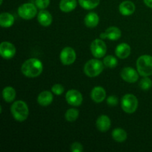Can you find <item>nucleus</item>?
I'll return each instance as SVG.
<instances>
[{
	"instance_id": "obj_1",
	"label": "nucleus",
	"mask_w": 152,
	"mask_h": 152,
	"mask_svg": "<svg viewBox=\"0 0 152 152\" xmlns=\"http://www.w3.org/2000/svg\"><path fill=\"white\" fill-rule=\"evenodd\" d=\"M21 71L25 77L34 78L39 77L42 74L43 71V65L39 59L31 58L27 59L22 64Z\"/></svg>"
},
{
	"instance_id": "obj_2",
	"label": "nucleus",
	"mask_w": 152,
	"mask_h": 152,
	"mask_svg": "<svg viewBox=\"0 0 152 152\" xmlns=\"http://www.w3.org/2000/svg\"><path fill=\"white\" fill-rule=\"evenodd\" d=\"M10 112L16 121L23 122L28 118L29 109L27 104L24 101L18 100L13 102L11 105Z\"/></svg>"
},
{
	"instance_id": "obj_3",
	"label": "nucleus",
	"mask_w": 152,
	"mask_h": 152,
	"mask_svg": "<svg viewBox=\"0 0 152 152\" xmlns=\"http://www.w3.org/2000/svg\"><path fill=\"white\" fill-rule=\"evenodd\" d=\"M137 69L140 76L149 77L152 75V56L150 55H142L137 60Z\"/></svg>"
},
{
	"instance_id": "obj_4",
	"label": "nucleus",
	"mask_w": 152,
	"mask_h": 152,
	"mask_svg": "<svg viewBox=\"0 0 152 152\" xmlns=\"http://www.w3.org/2000/svg\"><path fill=\"white\" fill-rule=\"evenodd\" d=\"M104 65L99 59H92L88 61L84 66V72L89 77H96L102 72Z\"/></svg>"
},
{
	"instance_id": "obj_5",
	"label": "nucleus",
	"mask_w": 152,
	"mask_h": 152,
	"mask_svg": "<svg viewBox=\"0 0 152 152\" xmlns=\"http://www.w3.org/2000/svg\"><path fill=\"white\" fill-rule=\"evenodd\" d=\"M121 107L125 112L133 114L138 108V99L134 95L127 94L121 99Z\"/></svg>"
},
{
	"instance_id": "obj_6",
	"label": "nucleus",
	"mask_w": 152,
	"mask_h": 152,
	"mask_svg": "<svg viewBox=\"0 0 152 152\" xmlns=\"http://www.w3.org/2000/svg\"><path fill=\"white\" fill-rule=\"evenodd\" d=\"M37 10L36 5L32 3H25L18 8V14L24 19H31L37 15Z\"/></svg>"
},
{
	"instance_id": "obj_7",
	"label": "nucleus",
	"mask_w": 152,
	"mask_h": 152,
	"mask_svg": "<svg viewBox=\"0 0 152 152\" xmlns=\"http://www.w3.org/2000/svg\"><path fill=\"white\" fill-rule=\"evenodd\" d=\"M91 51L94 57L102 58L105 55L107 51V46L102 39H96L91 44Z\"/></svg>"
},
{
	"instance_id": "obj_8",
	"label": "nucleus",
	"mask_w": 152,
	"mask_h": 152,
	"mask_svg": "<svg viewBox=\"0 0 152 152\" xmlns=\"http://www.w3.org/2000/svg\"><path fill=\"white\" fill-rule=\"evenodd\" d=\"M59 58L63 65H70L75 62L77 54L72 48L66 47L62 50Z\"/></svg>"
},
{
	"instance_id": "obj_9",
	"label": "nucleus",
	"mask_w": 152,
	"mask_h": 152,
	"mask_svg": "<svg viewBox=\"0 0 152 152\" xmlns=\"http://www.w3.org/2000/svg\"><path fill=\"white\" fill-rule=\"evenodd\" d=\"M65 99H66L67 102L73 106H80L82 105L83 101L82 94L79 91L74 90V89L69 90L67 92L65 95Z\"/></svg>"
},
{
	"instance_id": "obj_10",
	"label": "nucleus",
	"mask_w": 152,
	"mask_h": 152,
	"mask_svg": "<svg viewBox=\"0 0 152 152\" xmlns=\"http://www.w3.org/2000/svg\"><path fill=\"white\" fill-rule=\"evenodd\" d=\"M16 54V48L9 42H3L0 45V55L3 59H10Z\"/></svg>"
},
{
	"instance_id": "obj_11",
	"label": "nucleus",
	"mask_w": 152,
	"mask_h": 152,
	"mask_svg": "<svg viewBox=\"0 0 152 152\" xmlns=\"http://www.w3.org/2000/svg\"><path fill=\"white\" fill-rule=\"evenodd\" d=\"M120 75H121L122 79L124 81L129 83H134L139 79L140 74L138 71L137 72L136 70L134 69L133 68L126 67V68H124L122 70Z\"/></svg>"
},
{
	"instance_id": "obj_12",
	"label": "nucleus",
	"mask_w": 152,
	"mask_h": 152,
	"mask_svg": "<svg viewBox=\"0 0 152 152\" xmlns=\"http://www.w3.org/2000/svg\"><path fill=\"white\" fill-rule=\"evenodd\" d=\"M91 96L94 102L96 103L102 102L106 97V92L105 90L101 86H96L94 88L91 93Z\"/></svg>"
},
{
	"instance_id": "obj_13",
	"label": "nucleus",
	"mask_w": 152,
	"mask_h": 152,
	"mask_svg": "<svg viewBox=\"0 0 152 152\" xmlns=\"http://www.w3.org/2000/svg\"><path fill=\"white\" fill-rule=\"evenodd\" d=\"M96 128L99 132H105L111 128V120L106 115H101L96 120Z\"/></svg>"
},
{
	"instance_id": "obj_14",
	"label": "nucleus",
	"mask_w": 152,
	"mask_h": 152,
	"mask_svg": "<svg viewBox=\"0 0 152 152\" xmlns=\"http://www.w3.org/2000/svg\"><path fill=\"white\" fill-rule=\"evenodd\" d=\"M135 4L131 1H124L119 6V10L123 16H130L135 11Z\"/></svg>"
},
{
	"instance_id": "obj_15",
	"label": "nucleus",
	"mask_w": 152,
	"mask_h": 152,
	"mask_svg": "<svg viewBox=\"0 0 152 152\" xmlns=\"http://www.w3.org/2000/svg\"><path fill=\"white\" fill-rule=\"evenodd\" d=\"M37 19H38V22L40 25L44 27H48L52 23L53 17L48 10H41L39 12Z\"/></svg>"
},
{
	"instance_id": "obj_16",
	"label": "nucleus",
	"mask_w": 152,
	"mask_h": 152,
	"mask_svg": "<svg viewBox=\"0 0 152 152\" xmlns=\"http://www.w3.org/2000/svg\"><path fill=\"white\" fill-rule=\"evenodd\" d=\"M116 56L120 59H126L131 54V47L127 43H121L115 49Z\"/></svg>"
},
{
	"instance_id": "obj_17",
	"label": "nucleus",
	"mask_w": 152,
	"mask_h": 152,
	"mask_svg": "<svg viewBox=\"0 0 152 152\" xmlns=\"http://www.w3.org/2000/svg\"><path fill=\"white\" fill-rule=\"evenodd\" d=\"M53 94L49 91H44L39 94L37 102L42 106H48L53 102Z\"/></svg>"
},
{
	"instance_id": "obj_18",
	"label": "nucleus",
	"mask_w": 152,
	"mask_h": 152,
	"mask_svg": "<svg viewBox=\"0 0 152 152\" xmlns=\"http://www.w3.org/2000/svg\"><path fill=\"white\" fill-rule=\"evenodd\" d=\"M77 0H61L59 3V8L62 12L69 13L73 11L77 7Z\"/></svg>"
},
{
	"instance_id": "obj_19",
	"label": "nucleus",
	"mask_w": 152,
	"mask_h": 152,
	"mask_svg": "<svg viewBox=\"0 0 152 152\" xmlns=\"http://www.w3.org/2000/svg\"><path fill=\"white\" fill-rule=\"evenodd\" d=\"M99 21V16L96 13H94V12H91V13H88L86 17H85V24H86L88 28H93L97 26Z\"/></svg>"
},
{
	"instance_id": "obj_20",
	"label": "nucleus",
	"mask_w": 152,
	"mask_h": 152,
	"mask_svg": "<svg viewBox=\"0 0 152 152\" xmlns=\"http://www.w3.org/2000/svg\"><path fill=\"white\" fill-rule=\"evenodd\" d=\"M14 17L9 13H1L0 14V25L2 28H10L14 23Z\"/></svg>"
},
{
	"instance_id": "obj_21",
	"label": "nucleus",
	"mask_w": 152,
	"mask_h": 152,
	"mask_svg": "<svg viewBox=\"0 0 152 152\" xmlns=\"http://www.w3.org/2000/svg\"><path fill=\"white\" fill-rule=\"evenodd\" d=\"M105 34L106 38L110 40H112V41H116V40L119 39L122 35L121 31L117 27L114 26L110 27L108 29L105 30Z\"/></svg>"
},
{
	"instance_id": "obj_22",
	"label": "nucleus",
	"mask_w": 152,
	"mask_h": 152,
	"mask_svg": "<svg viewBox=\"0 0 152 152\" xmlns=\"http://www.w3.org/2000/svg\"><path fill=\"white\" fill-rule=\"evenodd\" d=\"M112 138L118 142H123L127 139V133L124 129L121 128H117L112 132Z\"/></svg>"
},
{
	"instance_id": "obj_23",
	"label": "nucleus",
	"mask_w": 152,
	"mask_h": 152,
	"mask_svg": "<svg viewBox=\"0 0 152 152\" xmlns=\"http://www.w3.org/2000/svg\"><path fill=\"white\" fill-rule=\"evenodd\" d=\"M3 99L5 102H13L16 97V91L13 88L10 86H7L2 91Z\"/></svg>"
},
{
	"instance_id": "obj_24",
	"label": "nucleus",
	"mask_w": 152,
	"mask_h": 152,
	"mask_svg": "<svg viewBox=\"0 0 152 152\" xmlns=\"http://www.w3.org/2000/svg\"><path fill=\"white\" fill-rule=\"evenodd\" d=\"M100 0H79L80 6L86 10H92L99 5Z\"/></svg>"
},
{
	"instance_id": "obj_25",
	"label": "nucleus",
	"mask_w": 152,
	"mask_h": 152,
	"mask_svg": "<svg viewBox=\"0 0 152 152\" xmlns=\"http://www.w3.org/2000/svg\"><path fill=\"white\" fill-rule=\"evenodd\" d=\"M79 117V111L75 108H70L65 112V117L67 121L74 122Z\"/></svg>"
},
{
	"instance_id": "obj_26",
	"label": "nucleus",
	"mask_w": 152,
	"mask_h": 152,
	"mask_svg": "<svg viewBox=\"0 0 152 152\" xmlns=\"http://www.w3.org/2000/svg\"><path fill=\"white\" fill-rule=\"evenodd\" d=\"M103 64L104 65H105L108 68H114L117 65V59L114 56H111V55H108V56H105L104 58Z\"/></svg>"
},
{
	"instance_id": "obj_27",
	"label": "nucleus",
	"mask_w": 152,
	"mask_h": 152,
	"mask_svg": "<svg viewBox=\"0 0 152 152\" xmlns=\"http://www.w3.org/2000/svg\"><path fill=\"white\" fill-rule=\"evenodd\" d=\"M139 86L142 90L147 91L152 87V81L148 77H145L140 80L139 83Z\"/></svg>"
},
{
	"instance_id": "obj_28",
	"label": "nucleus",
	"mask_w": 152,
	"mask_h": 152,
	"mask_svg": "<svg viewBox=\"0 0 152 152\" xmlns=\"http://www.w3.org/2000/svg\"><path fill=\"white\" fill-rule=\"evenodd\" d=\"M64 91H65V88L61 84H55L51 88L52 93L57 95V96L62 95L64 93Z\"/></svg>"
},
{
	"instance_id": "obj_29",
	"label": "nucleus",
	"mask_w": 152,
	"mask_h": 152,
	"mask_svg": "<svg viewBox=\"0 0 152 152\" xmlns=\"http://www.w3.org/2000/svg\"><path fill=\"white\" fill-rule=\"evenodd\" d=\"M36 6L41 10H44L46 7H48L50 4V0H36Z\"/></svg>"
},
{
	"instance_id": "obj_30",
	"label": "nucleus",
	"mask_w": 152,
	"mask_h": 152,
	"mask_svg": "<svg viewBox=\"0 0 152 152\" xmlns=\"http://www.w3.org/2000/svg\"><path fill=\"white\" fill-rule=\"evenodd\" d=\"M84 148H83V145L80 142H75L71 145V151L72 152H82L83 151Z\"/></svg>"
},
{
	"instance_id": "obj_31",
	"label": "nucleus",
	"mask_w": 152,
	"mask_h": 152,
	"mask_svg": "<svg viewBox=\"0 0 152 152\" xmlns=\"http://www.w3.org/2000/svg\"><path fill=\"white\" fill-rule=\"evenodd\" d=\"M107 103L110 106H116L118 104V98L114 95H111L107 98Z\"/></svg>"
},
{
	"instance_id": "obj_32",
	"label": "nucleus",
	"mask_w": 152,
	"mask_h": 152,
	"mask_svg": "<svg viewBox=\"0 0 152 152\" xmlns=\"http://www.w3.org/2000/svg\"><path fill=\"white\" fill-rule=\"evenodd\" d=\"M143 1L147 7L152 8V0H143Z\"/></svg>"
},
{
	"instance_id": "obj_33",
	"label": "nucleus",
	"mask_w": 152,
	"mask_h": 152,
	"mask_svg": "<svg viewBox=\"0 0 152 152\" xmlns=\"http://www.w3.org/2000/svg\"><path fill=\"white\" fill-rule=\"evenodd\" d=\"M2 2H3V0H1V2H0V4H2Z\"/></svg>"
}]
</instances>
